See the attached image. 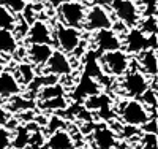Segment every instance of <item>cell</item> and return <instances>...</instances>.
<instances>
[{
	"instance_id": "obj_1",
	"label": "cell",
	"mask_w": 158,
	"mask_h": 149,
	"mask_svg": "<svg viewBox=\"0 0 158 149\" xmlns=\"http://www.w3.org/2000/svg\"><path fill=\"white\" fill-rule=\"evenodd\" d=\"M118 117L123 122V125L139 129L142 124H146L149 121L150 111L139 102V99H128L123 100L118 106Z\"/></svg>"
},
{
	"instance_id": "obj_2",
	"label": "cell",
	"mask_w": 158,
	"mask_h": 149,
	"mask_svg": "<svg viewBox=\"0 0 158 149\" xmlns=\"http://www.w3.org/2000/svg\"><path fill=\"white\" fill-rule=\"evenodd\" d=\"M98 64L109 76L118 78V76H123L127 72H130L131 60L125 51L117 49V51H109V52L100 54Z\"/></svg>"
},
{
	"instance_id": "obj_3",
	"label": "cell",
	"mask_w": 158,
	"mask_h": 149,
	"mask_svg": "<svg viewBox=\"0 0 158 149\" xmlns=\"http://www.w3.org/2000/svg\"><path fill=\"white\" fill-rule=\"evenodd\" d=\"M114 16L125 27H136L142 19L141 8L133 0H109Z\"/></svg>"
},
{
	"instance_id": "obj_4",
	"label": "cell",
	"mask_w": 158,
	"mask_h": 149,
	"mask_svg": "<svg viewBox=\"0 0 158 149\" xmlns=\"http://www.w3.org/2000/svg\"><path fill=\"white\" fill-rule=\"evenodd\" d=\"M85 7L77 2V0H68L63 2L57 7V16H59V22L68 27H74L79 29L82 27L84 19H85Z\"/></svg>"
},
{
	"instance_id": "obj_5",
	"label": "cell",
	"mask_w": 158,
	"mask_h": 149,
	"mask_svg": "<svg viewBox=\"0 0 158 149\" xmlns=\"http://www.w3.org/2000/svg\"><path fill=\"white\" fill-rule=\"evenodd\" d=\"M149 78L144 75L141 70H133V72H127L123 75L120 89L125 95L130 99H139L144 92L149 89Z\"/></svg>"
},
{
	"instance_id": "obj_6",
	"label": "cell",
	"mask_w": 158,
	"mask_h": 149,
	"mask_svg": "<svg viewBox=\"0 0 158 149\" xmlns=\"http://www.w3.org/2000/svg\"><path fill=\"white\" fill-rule=\"evenodd\" d=\"M54 38H56L60 51L65 54H70V52L76 51L79 48V45H81V30L74 29V27L63 25L59 22L56 25Z\"/></svg>"
},
{
	"instance_id": "obj_7",
	"label": "cell",
	"mask_w": 158,
	"mask_h": 149,
	"mask_svg": "<svg viewBox=\"0 0 158 149\" xmlns=\"http://www.w3.org/2000/svg\"><path fill=\"white\" fill-rule=\"evenodd\" d=\"M89 32H97L101 29H112V18L109 11L103 5H94L89 11H85V19L82 24Z\"/></svg>"
},
{
	"instance_id": "obj_8",
	"label": "cell",
	"mask_w": 158,
	"mask_h": 149,
	"mask_svg": "<svg viewBox=\"0 0 158 149\" xmlns=\"http://www.w3.org/2000/svg\"><path fill=\"white\" fill-rule=\"evenodd\" d=\"M94 45L98 54L122 49V38L112 29H101L97 30L94 35Z\"/></svg>"
},
{
	"instance_id": "obj_9",
	"label": "cell",
	"mask_w": 158,
	"mask_h": 149,
	"mask_svg": "<svg viewBox=\"0 0 158 149\" xmlns=\"http://www.w3.org/2000/svg\"><path fill=\"white\" fill-rule=\"evenodd\" d=\"M122 51L127 54H139L146 49H152L149 43V37L144 35L138 27H130V30L122 38Z\"/></svg>"
},
{
	"instance_id": "obj_10",
	"label": "cell",
	"mask_w": 158,
	"mask_h": 149,
	"mask_svg": "<svg viewBox=\"0 0 158 149\" xmlns=\"http://www.w3.org/2000/svg\"><path fill=\"white\" fill-rule=\"evenodd\" d=\"M46 73L54 76H70L73 73V65L68 59V56L62 51H52L49 60L46 62Z\"/></svg>"
},
{
	"instance_id": "obj_11",
	"label": "cell",
	"mask_w": 158,
	"mask_h": 149,
	"mask_svg": "<svg viewBox=\"0 0 158 149\" xmlns=\"http://www.w3.org/2000/svg\"><path fill=\"white\" fill-rule=\"evenodd\" d=\"M27 42L30 45H52V33L46 21L35 19L27 29Z\"/></svg>"
},
{
	"instance_id": "obj_12",
	"label": "cell",
	"mask_w": 158,
	"mask_h": 149,
	"mask_svg": "<svg viewBox=\"0 0 158 149\" xmlns=\"http://www.w3.org/2000/svg\"><path fill=\"white\" fill-rule=\"evenodd\" d=\"M92 141H94L95 149H115V146H117L115 132L112 129H109L106 124H100L94 129Z\"/></svg>"
},
{
	"instance_id": "obj_13",
	"label": "cell",
	"mask_w": 158,
	"mask_h": 149,
	"mask_svg": "<svg viewBox=\"0 0 158 149\" xmlns=\"http://www.w3.org/2000/svg\"><path fill=\"white\" fill-rule=\"evenodd\" d=\"M100 92H101V86H100L98 81L87 76V75H82L81 79H79V83H77V86L74 87L71 97L77 102H82V100H85L92 95H97V94H100Z\"/></svg>"
},
{
	"instance_id": "obj_14",
	"label": "cell",
	"mask_w": 158,
	"mask_h": 149,
	"mask_svg": "<svg viewBox=\"0 0 158 149\" xmlns=\"http://www.w3.org/2000/svg\"><path fill=\"white\" fill-rule=\"evenodd\" d=\"M52 51H54L52 45H30L27 49L29 62L33 67H44L51 57Z\"/></svg>"
},
{
	"instance_id": "obj_15",
	"label": "cell",
	"mask_w": 158,
	"mask_h": 149,
	"mask_svg": "<svg viewBox=\"0 0 158 149\" xmlns=\"http://www.w3.org/2000/svg\"><path fill=\"white\" fill-rule=\"evenodd\" d=\"M21 94V84L11 72H0V97L11 99Z\"/></svg>"
},
{
	"instance_id": "obj_16",
	"label": "cell",
	"mask_w": 158,
	"mask_h": 149,
	"mask_svg": "<svg viewBox=\"0 0 158 149\" xmlns=\"http://www.w3.org/2000/svg\"><path fill=\"white\" fill-rule=\"evenodd\" d=\"M48 149H74V141L71 135L67 130H56L51 133V137L46 140Z\"/></svg>"
},
{
	"instance_id": "obj_17",
	"label": "cell",
	"mask_w": 158,
	"mask_h": 149,
	"mask_svg": "<svg viewBox=\"0 0 158 149\" xmlns=\"http://www.w3.org/2000/svg\"><path fill=\"white\" fill-rule=\"evenodd\" d=\"M139 64H141V72L150 76V78H156V70H158V59H156V51L155 49H146L139 52Z\"/></svg>"
},
{
	"instance_id": "obj_18",
	"label": "cell",
	"mask_w": 158,
	"mask_h": 149,
	"mask_svg": "<svg viewBox=\"0 0 158 149\" xmlns=\"http://www.w3.org/2000/svg\"><path fill=\"white\" fill-rule=\"evenodd\" d=\"M18 51V35L15 30L0 29V54H15Z\"/></svg>"
},
{
	"instance_id": "obj_19",
	"label": "cell",
	"mask_w": 158,
	"mask_h": 149,
	"mask_svg": "<svg viewBox=\"0 0 158 149\" xmlns=\"http://www.w3.org/2000/svg\"><path fill=\"white\" fill-rule=\"evenodd\" d=\"M85 102V108L87 110H97L101 113H108L109 106H111V99L106 95V94H97V95H92L89 99L84 100Z\"/></svg>"
},
{
	"instance_id": "obj_20",
	"label": "cell",
	"mask_w": 158,
	"mask_h": 149,
	"mask_svg": "<svg viewBox=\"0 0 158 149\" xmlns=\"http://www.w3.org/2000/svg\"><path fill=\"white\" fill-rule=\"evenodd\" d=\"M16 76L18 79V83L19 84H25V86H29L33 78H35V72H33V65L32 64H27V62H22L18 65V70L16 73H13Z\"/></svg>"
},
{
	"instance_id": "obj_21",
	"label": "cell",
	"mask_w": 158,
	"mask_h": 149,
	"mask_svg": "<svg viewBox=\"0 0 158 149\" xmlns=\"http://www.w3.org/2000/svg\"><path fill=\"white\" fill-rule=\"evenodd\" d=\"M30 144V132L29 127L19 125L15 132V137H11V146L15 149H25V146Z\"/></svg>"
},
{
	"instance_id": "obj_22",
	"label": "cell",
	"mask_w": 158,
	"mask_h": 149,
	"mask_svg": "<svg viewBox=\"0 0 158 149\" xmlns=\"http://www.w3.org/2000/svg\"><path fill=\"white\" fill-rule=\"evenodd\" d=\"M141 25H138V29L144 33V35H156V30H158V19L156 16H144V19L139 21Z\"/></svg>"
},
{
	"instance_id": "obj_23",
	"label": "cell",
	"mask_w": 158,
	"mask_h": 149,
	"mask_svg": "<svg viewBox=\"0 0 158 149\" xmlns=\"http://www.w3.org/2000/svg\"><path fill=\"white\" fill-rule=\"evenodd\" d=\"M63 87L59 84H49V86H43L40 89L38 97L41 100H49V99H56V97H63Z\"/></svg>"
},
{
	"instance_id": "obj_24",
	"label": "cell",
	"mask_w": 158,
	"mask_h": 149,
	"mask_svg": "<svg viewBox=\"0 0 158 149\" xmlns=\"http://www.w3.org/2000/svg\"><path fill=\"white\" fill-rule=\"evenodd\" d=\"M0 29L15 30L16 29V18L11 11H8L3 5H0Z\"/></svg>"
},
{
	"instance_id": "obj_25",
	"label": "cell",
	"mask_w": 158,
	"mask_h": 149,
	"mask_svg": "<svg viewBox=\"0 0 158 149\" xmlns=\"http://www.w3.org/2000/svg\"><path fill=\"white\" fill-rule=\"evenodd\" d=\"M139 99H141L139 102H141L144 106H146L149 111L152 110V108H153V111H156V105H158V103H156V90H155V89L149 87Z\"/></svg>"
},
{
	"instance_id": "obj_26",
	"label": "cell",
	"mask_w": 158,
	"mask_h": 149,
	"mask_svg": "<svg viewBox=\"0 0 158 149\" xmlns=\"http://www.w3.org/2000/svg\"><path fill=\"white\" fill-rule=\"evenodd\" d=\"M0 5H3L8 11H11L15 15V13H22L25 10V7L29 5V2L27 0H2Z\"/></svg>"
},
{
	"instance_id": "obj_27",
	"label": "cell",
	"mask_w": 158,
	"mask_h": 149,
	"mask_svg": "<svg viewBox=\"0 0 158 149\" xmlns=\"http://www.w3.org/2000/svg\"><path fill=\"white\" fill-rule=\"evenodd\" d=\"M40 106L43 110H62V108L67 106V102H65L63 97H56V99H49V100H41Z\"/></svg>"
},
{
	"instance_id": "obj_28",
	"label": "cell",
	"mask_w": 158,
	"mask_h": 149,
	"mask_svg": "<svg viewBox=\"0 0 158 149\" xmlns=\"http://www.w3.org/2000/svg\"><path fill=\"white\" fill-rule=\"evenodd\" d=\"M32 106H33V103L30 100L18 99V95L11 97V100H10V108L11 110H30Z\"/></svg>"
},
{
	"instance_id": "obj_29",
	"label": "cell",
	"mask_w": 158,
	"mask_h": 149,
	"mask_svg": "<svg viewBox=\"0 0 158 149\" xmlns=\"http://www.w3.org/2000/svg\"><path fill=\"white\" fill-rule=\"evenodd\" d=\"M141 149H156V135L155 133H142Z\"/></svg>"
},
{
	"instance_id": "obj_30",
	"label": "cell",
	"mask_w": 158,
	"mask_h": 149,
	"mask_svg": "<svg viewBox=\"0 0 158 149\" xmlns=\"http://www.w3.org/2000/svg\"><path fill=\"white\" fill-rule=\"evenodd\" d=\"M11 146V132L6 127H0V149H8Z\"/></svg>"
},
{
	"instance_id": "obj_31",
	"label": "cell",
	"mask_w": 158,
	"mask_h": 149,
	"mask_svg": "<svg viewBox=\"0 0 158 149\" xmlns=\"http://www.w3.org/2000/svg\"><path fill=\"white\" fill-rule=\"evenodd\" d=\"M142 3H146L144 10H141L142 16H156V0H144Z\"/></svg>"
},
{
	"instance_id": "obj_32",
	"label": "cell",
	"mask_w": 158,
	"mask_h": 149,
	"mask_svg": "<svg viewBox=\"0 0 158 149\" xmlns=\"http://www.w3.org/2000/svg\"><path fill=\"white\" fill-rule=\"evenodd\" d=\"M139 129H142V133H155L156 135V116H150L146 124H142Z\"/></svg>"
},
{
	"instance_id": "obj_33",
	"label": "cell",
	"mask_w": 158,
	"mask_h": 149,
	"mask_svg": "<svg viewBox=\"0 0 158 149\" xmlns=\"http://www.w3.org/2000/svg\"><path fill=\"white\" fill-rule=\"evenodd\" d=\"M8 121H10V114L5 108L0 105V127H5L8 125Z\"/></svg>"
},
{
	"instance_id": "obj_34",
	"label": "cell",
	"mask_w": 158,
	"mask_h": 149,
	"mask_svg": "<svg viewBox=\"0 0 158 149\" xmlns=\"http://www.w3.org/2000/svg\"><path fill=\"white\" fill-rule=\"evenodd\" d=\"M63 2H68V0H49V3L54 5V7H59V5L63 3Z\"/></svg>"
},
{
	"instance_id": "obj_35",
	"label": "cell",
	"mask_w": 158,
	"mask_h": 149,
	"mask_svg": "<svg viewBox=\"0 0 158 149\" xmlns=\"http://www.w3.org/2000/svg\"><path fill=\"white\" fill-rule=\"evenodd\" d=\"M5 64H6V62H5V57L2 56V54H0V72L5 70Z\"/></svg>"
},
{
	"instance_id": "obj_36",
	"label": "cell",
	"mask_w": 158,
	"mask_h": 149,
	"mask_svg": "<svg viewBox=\"0 0 158 149\" xmlns=\"http://www.w3.org/2000/svg\"><path fill=\"white\" fill-rule=\"evenodd\" d=\"M133 2H136V3L139 2V3H142V2H144V0H133Z\"/></svg>"
},
{
	"instance_id": "obj_37",
	"label": "cell",
	"mask_w": 158,
	"mask_h": 149,
	"mask_svg": "<svg viewBox=\"0 0 158 149\" xmlns=\"http://www.w3.org/2000/svg\"><path fill=\"white\" fill-rule=\"evenodd\" d=\"M97 2H109V0H97Z\"/></svg>"
},
{
	"instance_id": "obj_38",
	"label": "cell",
	"mask_w": 158,
	"mask_h": 149,
	"mask_svg": "<svg viewBox=\"0 0 158 149\" xmlns=\"http://www.w3.org/2000/svg\"><path fill=\"white\" fill-rule=\"evenodd\" d=\"M36 2H44V0H36Z\"/></svg>"
}]
</instances>
